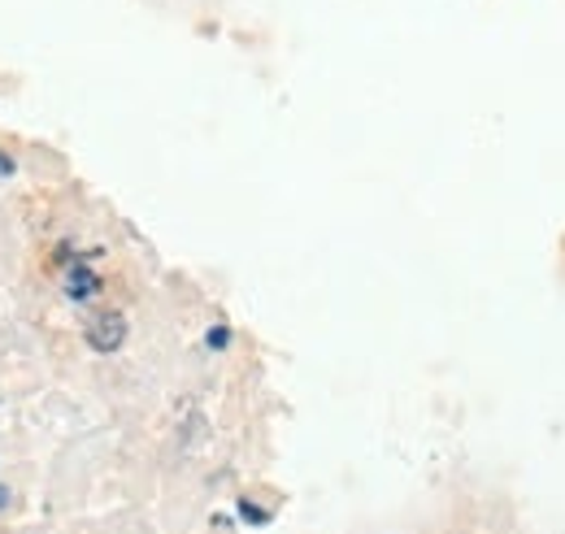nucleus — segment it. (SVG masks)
Returning <instances> with one entry per match:
<instances>
[{"label":"nucleus","mask_w":565,"mask_h":534,"mask_svg":"<svg viewBox=\"0 0 565 534\" xmlns=\"http://www.w3.org/2000/svg\"><path fill=\"white\" fill-rule=\"evenodd\" d=\"M87 343L96 348V352H118L122 348V339H127V318L118 313V309H96L92 318H87Z\"/></svg>","instance_id":"nucleus-1"},{"label":"nucleus","mask_w":565,"mask_h":534,"mask_svg":"<svg viewBox=\"0 0 565 534\" xmlns=\"http://www.w3.org/2000/svg\"><path fill=\"white\" fill-rule=\"evenodd\" d=\"M4 504H9V487H0V509H4Z\"/></svg>","instance_id":"nucleus-3"},{"label":"nucleus","mask_w":565,"mask_h":534,"mask_svg":"<svg viewBox=\"0 0 565 534\" xmlns=\"http://www.w3.org/2000/svg\"><path fill=\"white\" fill-rule=\"evenodd\" d=\"M96 291V278L87 269H74L71 274V296H92Z\"/></svg>","instance_id":"nucleus-2"}]
</instances>
